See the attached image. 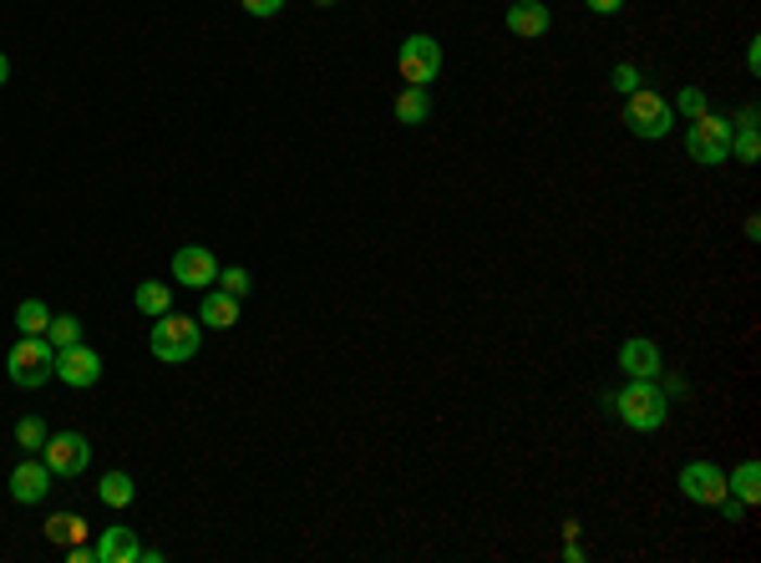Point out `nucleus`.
<instances>
[{"label": "nucleus", "mask_w": 761, "mask_h": 563, "mask_svg": "<svg viewBox=\"0 0 761 563\" xmlns=\"http://www.w3.org/2000/svg\"><path fill=\"white\" fill-rule=\"evenodd\" d=\"M51 366H56V345H51L47 335H21V341L5 350V375H11V386H21V392L47 386Z\"/></svg>", "instance_id": "7ed1b4c3"}, {"label": "nucleus", "mask_w": 761, "mask_h": 563, "mask_svg": "<svg viewBox=\"0 0 761 563\" xmlns=\"http://www.w3.org/2000/svg\"><path fill=\"white\" fill-rule=\"evenodd\" d=\"M624 127H630L635 138H645V142H660V138L675 132V112H670V102L660 92L639 87V92L624 97Z\"/></svg>", "instance_id": "20e7f679"}, {"label": "nucleus", "mask_w": 761, "mask_h": 563, "mask_svg": "<svg viewBox=\"0 0 761 563\" xmlns=\"http://www.w3.org/2000/svg\"><path fill=\"white\" fill-rule=\"evenodd\" d=\"M620 371L635 375V381H660L665 375V356H660V345L650 335H630L620 345Z\"/></svg>", "instance_id": "9b49d317"}, {"label": "nucleus", "mask_w": 761, "mask_h": 563, "mask_svg": "<svg viewBox=\"0 0 761 563\" xmlns=\"http://www.w3.org/2000/svg\"><path fill=\"white\" fill-rule=\"evenodd\" d=\"M396 123L402 127H421V123H432V92L427 87H402V97H396Z\"/></svg>", "instance_id": "dca6fc26"}, {"label": "nucleus", "mask_w": 761, "mask_h": 563, "mask_svg": "<svg viewBox=\"0 0 761 563\" xmlns=\"http://www.w3.org/2000/svg\"><path fill=\"white\" fill-rule=\"evenodd\" d=\"M51 375L62 381V386H72V392H87V386H97L102 381V356H97L92 345H66V350H56V366H51Z\"/></svg>", "instance_id": "1a4fd4ad"}, {"label": "nucleus", "mask_w": 761, "mask_h": 563, "mask_svg": "<svg viewBox=\"0 0 761 563\" xmlns=\"http://www.w3.org/2000/svg\"><path fill=\"white\" fill-rule=\"evenodd\" d=\"M396 72H402L406 87H432L442 77V41L436 36H406L402 51H396Z\"/></svg>", "instance_id": "423d86ee"}, {"label": "nucleus", "mask_w": 761, "mask_h": 563, "mask_svg": "<svg viewBox=\"0 0 761 563\" xmlns=\"http://www.w3.org/2000/svg\"><path fill=\"white\" fill-rule=\"evenodd\" d=\"M731 157H736V163H757L761 157L757 127H731Z\"/></svg>", "instance_id": "393cba45"}, {"label": "nucleus", "mask_w": 761, "mask_h": 563, "mask_svg": "<svg viewBox=\"0 0 761 563\" xmlns=\"http://www.w3.org/2000/svg\"><path fill=\"white\" fill-rule=\"evenodd\" d=\"M239 5H244V16H254V21H269L284 11V0H239Z\"/></svg>", "instance_id": "cd10ccee"}, {"label": "nucleus", "mask_w": 761, "mask_h": 563, "mask_svg": "<svg viewBox=\"0 0 761 563\" xmlns=\"http://www.w3.org/2000/svg\"><path fill=\"white\" fill-rule=\"evenodd\" d=\"M97 498L107 502V508H127V502L138 498V487H132V477H127V472H107V477H102V487H97Z\"/></svg>", "instance_id": "412c9836"}, {"label": "nucleus", "mask_w": 761, "mask_h": 563, "mask_svg": "<svg viewBox=\"0 0 761 563\" xmlns=\"http://www.w3.org/2000/svg\"><path fill=\"white\" fill-rule=\"evenodd\" d=\"M609 87H614V92H620V97L639 92V72H635V66H630V62H624V66H614V77H609Z\"/></svg>", "instance_id": "bb28decb"}, {"label": "nucleus", "mask_w": 761, "mask_h": 563, "mask_svg": "<svg viewBox=\"0 0 761 563\" xmlns=\"http://www.w3.org/2000/svg\"><path fill=\"white\" fill-rule=\"evenodd\" d=\"M503 21H508V31H513L518 41H538V36H548V26H554V11H548L544 0H513Z\"/></svg>", "instance_id": "ddd939ff"}, {"label": "nucleus", "mask_w": 761, "mask_h": 563, "mask_svg": "<svg viewBox=\"0 0 761 563\" xmlns=\"http://www.w3.org/2000/svg\"><path fill=\"white\" fill-rule=\"evenodd\" d=\"M47 437H51V426L41 422V417H21V422H16V447H21L26 457H41Z\"/></svg>", "instance_id": "aec40b11"}, {"label": "nucleus", "mask_w": 761, "mask_h": 563, "mask_svg": "<svg viewBox=\"0 0 761 563\" xmlns=\"http://www.w3.org/2000/svg\"><path fill=\"white\" fill-rule=\"evenodd\" d=\"M47 325H51L47 305H41V299H21L16 305V330L21 335H47Z\"/></svg>", "instance_id": "4be33fe9"}, {"label": "nucleus", "mask_w": 761, "mask_h": 563, "mask_svg": "<svg viewBox=\"0 0 761 563\" xmlns=\"http://www.w3.org/2000/svg\"><path fill=\"white\" fill-rule=\"evenodd\" d=\"M218 290H229L233 299H244L249 290H254V280H249V269H218Z\"/></svg>", "instance_id": "a878e982"}, {"label": "nucleus", "mask_w": 761, "mask_h": 563, "mask_svg": "<svg viewBox=\"0 0 761 563\" xmlns=\"http://www.w3.org/2000/svg\"><path fill=\"white\" fill-rule=\"evenodd\" d=\"M66 563H97V559H92V548L87 543H72L66 548Z\"/></svg>", "instance_id": "7c9ffc66"}, {"label": "nucleus", "mask_w": 761, "mask_h": 563, "mask_svg": "<svg viewBox=\"0 0 761 563\" xmlns=\"http://www.w3.org/2000/svg\"><path fill=\"white\" fill-rule=\"evenodd\" d=\"M41 462L51 468V477H81L92 468V442L81 432H51L47 447H41Z\"/></svg>", "instance_id": "0eeeda50"}, {"label": "nucleus", "mask_w": 761, "mask_h": 563, "mask_svg": "<svg viewBox=\"0 0 761 563\" xmlns=\"http://www.w3.org/2000/svg\"><path fill=\"white\" fill-rule=\"evenodd\" d=\"M726 492H731V498H741L746 508H751V502H761V462H757V457H746V462H736V468H731Z\"/></svg>", "instance_id": "f3484780"}, {"label": "nucleus", "mask_w": 761, "mask_h": 563, "mask_svg": "<svg viewBox=\"0 0 761 563\" xmlns=\"http://www.w3.org/2000/svg\"><path fill=\"white\" fill-rule=\"evenodd\" d=\"M315 5H335V0H315Z\"/></svg>", "instance_id": "f704fd0d"}, {"label": "nucleus", "mask_w": 761, "mask_h": 563, "mask_svg": "<svg viewBox=\"0 0 761 563\" xmlns=\"http://www.w3.org/2000/svg\"><path fill=\"white\" fill-rule=\"evenodd\" d=\"M609 407H614V417H620L630 432H660V426L670 422V396L660 381H624L620 392L609 396Z\"/></svg>", "instance_id": "f257e3e1"}, {"label": "nucleus", "mask_w": 761, "mask_h": 563, "mask_svg": "<svg viewBox=\"0 0 761 563\" xmlns=\"http://www.w3.org/2000/svg\"><path fill=\"white\" fill-rule=\"evenodd\" d=\"M47 341L56 345V350H66V345H77V341H81V320H77V315H51Z\"/></svg>", "instance_id": "b1692460"}, {"label": "nucleus", "mask_w": 761, "mask_h": 563, "mask_svg": "<svg viewBox=\"0 0 761 563\" xmlns=\"http://www.w3.org/2000/svg\"><path fill=\"white\" fill-rule=\"evenodd\" d=\"M685 153H690V163H700V168L731 163V117H721V112L696 117V123L685 127Z\"/></svg>", "instance_id": "39448f33"}, {"label": "nucleus", "mask_w": 761, "mask_h": 563, "mask_svg": "<svg viewBox=\"0 0 761 563\" xmlns=\"http://www.w3.org/2000/svg\"><path fill=\"white\" fill-rule=\"evenodd\" d=\"M132 305H138L148 320H157V315H168L173 310V290L163 280H142L138 284V295H132Z\"/></svg>", "instance_id": "6ab92c4d"}, {"label": "nucleus", "mask_w": 761, "mask_h": 563, "mask_svg": "<svg viewBox=\"0 0 761 563\" xmlns=\"http://www.w3.org/2000/svg\"><path fill=\"white\" fill-rule=\"evenodd\" d=\"M47 492H51V468L41 457H21L16 468H11V498H16L21 508H31V502H41Z\"/></svg>", "instance_id": "f8f14e48"}, {"label": "nucleus", "mask_w": 761, "mask_h": 563, "mask_svg": "<svg viewBox=\"0 0 761 563\" xmlns=\"http://www.w3.org/2000/svg\"><path fill=\"white\" fill-rule=\"evenodd\" d=\"M563 559H569V563H584V548H579L574 538H569V543H563Z\"/></svg>", "instance_id": "473e14b6"}, {"label": "nucleus", "mask_w": 761, "mask_h": 563, "mask_svg": "<svg viewBox=\"0 0 761 563\" xmlns=\"http://www.w3.org/2000/svg\"><path fill=\"white\" fill-rule=\"evenodd\" d=\"M670 112H675V117H685V123H696V117H706V112H711V97L700 92V87H681V92H675V102H670Z\"/></svg>", "instance_id": "5701e85b"}, {"label": "nucleus", "mask_w": 761, "mask_h": 563, "mask_svg": "<svg viewBox=\"0 0 761 563\" xmlns=\"http://www.w3.org/2000/svg\"><path fill=\"white\" fill-rule=\"evenodd\" d=\"M584 5H589L594 16H620L624 11V0H584Z\"/></svg>", "instance_id": "c756f323"}, {"label": "nucleus", "mask_w": 761, "mask_h": 563, "mask_svg": "<svg viewBox=\"0 0 761 563\" xmlns=\"http://www.w3.org/2000/svg\"><path fill=\"white\" fill-rule=\"evenodd\" d=\"M218 254L208 249V244H183V249L173 254V284H188V290H214L218 280Z\"/></svg>", "instance_id": "6e6552de"}, {"label": "nucleus", "mask_w": 761, "mask_h": 563, "mask_svg": "<svg viewBox=\"0 0 761 563\" xmlns=\"http://www.w3.org/2000/svg\"><path fill=\"white\" fill-rule=\"evenodd\" d=\"M138 553H142L138 533L123 528V523L102 528V538L92 543V559H97V563H138Z\"/></svg>", "instance_id": "4468645a"}, {"label": "nucleus", "mask_w": 761, "mask_h": 563, "mask_svg": "<svg viewBox=\"0 0 761 563\" xmlns=\"http://www.w3.org/2000/svg\"><path fill=\"white\" fill-rule=\"evenodd\" d=\"M41 533H47L51 543H62V548L87 543V517H81V513H51Z\"/></svg>", "instance_id": "a211bd4d"}, {"label": "nucleus", "mask_w": 761, "mask_h": 563, "mask_svg": "<svg viewBox=\"0 0 761 563\" xmlns=\"http://www.w3.org/2000/svg\"><path fill=\"white\" fill-rule=\"evenodd\" d=\"M199 325H208V330H233V325H239V299H233L229 290H203Z\"/></svg>", "instance_id": "2eb2a0df"}, {"label": "nucleus", "mask_w": 761, "mask_h": 563, "mask_svg": "<svg viewBox=\"0 0 761 563\" xmlns=\"http://www.w3.org/2000/svg\"><path fill=\"white\" fill-rule=\"evenodd\" d=\"M681 492L696 508H715V502L726 498V472L715 468V462H685L681 468Z\"/></svg>", "instance_id": "9d476101"}, {"label": "nucleus", "mask_w": 761, "mask_h": 563, "mask_svg": "<svg viewBox=\"0 0 761 563\" xmlns=\"http://www.w3.org/2000/svg\"><path fill=\"white\" fill-rule=\"evenodd\" d=\"M715 508H721V517H726V523H741V517H746V502H741V498H731V492L715 502Z\"/></svg>", "instance_id": "c85d7f7f"}, {"label": "nucleus", "mask_w": 761, "mask_h": 563, "mask_svg": "<svg viewBox=\"0 0 761 563\" xmlns=\"http://www.w3.org/2000/svg\"><path fill=\"white\" fill-rule=\"evenodd\" d=\"M5 81H11V62H5V56H0V87H5Z\"/></svg>", "instance_id": "72a5a7b5"}, {"label": "nucleus", "mask_w": 761, "mask_h": 563, "mask_svg": "<svg viewBox=\"0 0 761 563\" xmlns=\"http://www.w3.org/2000/svg\"><path fill=\"white\" fill-rule=\"evenodd\" d=\"M148 345H153V356L163 360V366H183V360H193L199 356V345H203L199 315H173V310L157 315Z\"/></svg>", "instance_id": "f03ea898"}, {"label": "nucleus", "mask_w": 761, "mask_h": 563, "mask_svg": "<svg viewBox=\"0 0 761 563\" xmlns=\"http://www.w3.org/2000/svg\"><path fill=\"white\" fill-rule=\"evenodd\" d=\"M746 72H751V77H757V72H761V47H757V41L746 47Z\"/></svg>", "instance_id": "2f4dec72"}]
</instances>
